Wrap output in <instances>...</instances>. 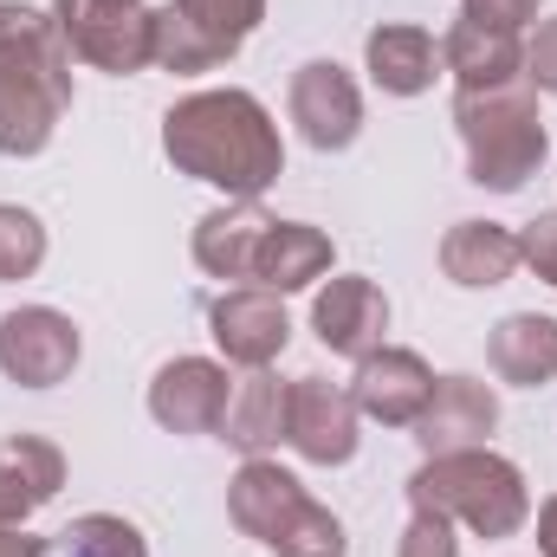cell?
Segmentation results:
<instances>
[{
  "label": "cell",
  "mask_w": 557,
  "mask_h": 557,
  "mask_svg": "<svg viewBox=\"0 0 557 557\" xmlns=\"http://www.w3.org/2000/svg\"><path fill=\"white\" fill-rule=\"evenodd\" d=\"M162 156L175 162V175L208 182L227 201H260L285 175V137L273 111L240 85L175 98L162 111Z\"/></svg>",
  "instance_id": "cell-1"
},
{
  "label": "cell",
  "mask_w": 557,
  "mask_h": 557,
  "mask_svg": "<svg viewBox=\"0 0 557 557\" xmlns=\"http://www.w3.org/2000/svg\"><path fill=\"white\" fill-rule=\"evenodd\" d=\"M72 46L52 13L0 0V156L26 162L59 137L72 111Z\"/></svg>",
  "instance_id": "cell-2"
},
{
  "label": "cell",
  "mask_w": 557,
  "mask_h": 557,
  "mask_svg": "<svg viewBox=\"0 0 557 557\" xmlns=\"http://www.w3.org/2000/svg\"><path fill=\"white\" fill-rule=\"evenodd\" d=\"M409 512H441L454 525H467L473 539H519L532 519V486L519 473V460L493 454V447H460V454H421L409 473Z\"/></svg>",
  "instance_id": "cell-3"
},
{
  "label": "cell",
  "mask_w": 557,
  "mask_h": 557,
  "mask_svg": "<svg viewBox=\"0 0 557 557\" xmlns=\"http://www.w3.org/2000/svg\"><path fill=\"white\" fill-rule=\"evenodd\" d=\"M454 131L467 149V182L486 195H519L552 162V131H545L539 91L525 78L486 85V91H454Z\"/></svg>",
  "instance_id": "cell-4"
},
{
  "label": "cell",
  "mask_w": 557,
  "mask_h": 557,
  "mask_svg": "<svg viewBox=\"0 0 557 557\" xmlns=\"http://www.w3.org/2000/svg\"><path fill=\"white\" fill-rule=\"evenodd\" d=\"M227 519L273 557H350L344 519L331 506H318L305 493V480L285 473L273 454L240 460V473L227 480Z\"/></svg>",
  "instance_id": "cell-5"
},
{
  "label": "cell",
  "mask_w": 557,
  "mask_h": 557,
  "mask_svg": "<svg viewBox=\"0 0 557 557\" xmlns=\"http://www.w3.org/2000/svg\"><path fill=\"white\" fill-rule=\"evenodd\" d=\"M46 13L72 46V59L91 72L137 78L156 65V7L143 0H52Z\"/></svg>",
  "instance_id": "cell-6"
},
{
  "label": "cell",
  "mask_w": 557,
  "mask_h": 557,
  "mask_svg": "<svg viewBox=\"0 0 557 557\" xmlns=\"http://www.w3.org/2000/svg\"><path fill=\"white\" fill-rule=\"evenodd\" d=\"M85 357V337L52 305H13L0 318V376L20 389H59Z\"/></svg>",
  "instance_id": "cell-7"
},
{
  "label": "cell",
  "mask_w": 557,
  "mask_h": 557,
  "mask_svg": "<svg viewBox=\"0 0 557 557\" xmlns=\"http://www.w3.org/2000/svg\"><path fill=\"white\" fill-rule=\"evenodd\" d=\"M363 416L357 396L331 376H292V403H285V447L311 467H344L357 460Z\"/></svg>",
  "instance_id": "cell-8"
},
{
  "label": "cell",
  "mask_w": 557,
  "mask_h": 557,
  "mask_svg": "<svg viewBox=\"0 0 557 557\" xmlns=\"http://www.w3.org/2000/svg\"><path fill=\"white\" fill-rule=\"evenodd\" d=\"M285 111H292L298 137L311 143V149H324V156L350 149L357 131H363V91H357V78H350L337 59H305V65L292 72Z\"/></svg>",
  "instance_id": "cell-9"
},
{
  "label": "cell",
  "mask_w": 557,
  "mask_h": 557,
  "mask_svg": "<svg viewBox=\"0 0 557 557\" xmlns=\"http://www.w3.org/2000/svg\"><path fill=\"white\" fill-rule=\"evenodd\" d=\"M311 331H318V344L331 357L363 363L370 350L389 344V292L363 273H337L331 285H318V298H311Z\"/></svg>",
  "instance_id": "cell-10"
},
{
  "label": "cell",
  "mask_w": 557,
  "mask_h": 557,
  "mask_svg": "<svg viewBox=\"0 0 557 557\" xmlns=\"http://www.w3.org/2000/svg\"><path fill=\"white\" fill-rule=\"evenodd\" d=\"M208 337L227 363L240 370H273V357L292 344V318H285V298L267 285H234L208 305Z\"/></svg>",
  "instance_id": "cell-11"
},
{
  "label": "cell",
  "mask_w": 557,
  "mask_h": 557,
  "mask_svg": "<svg viewBox=\"0 0 557 557\" xmlns=\"http://www.w3.org/2000/svg\"><path fill=\"white\" fill-rule=\"evenodd\" d=\"M227 363L214 357H169L149 376V421L162 434H221L227 416Z\"/></svg>",
  "instance_id": "cell-12"
},
{
  "label": "cell",
  "mask_w": 557,
  "mask_h": 557,
  "mask_svg": "<svg viewBox=\"0 0 557 557\" xmlns=\"http://www.w3.org/2000/svg\"><path fill=\"white\" fill-rule=\"evenodd\" d=\"M350 396H357V416L383 421V428H416L421 409L434 403V370L421 350H403V344H383L357 363L350 376Z\"/></svg>",
  "instance_id": "cell-13"
},
{
  "label": "cell",
  "mask_w": 557,
  "mask_h": 557,
  "mask_svg": "<svg viewBox=\"0 0 557 557\" xmlns=\"http://www.w3.org/2000/svg\"><path fill=\"white\" fill-rule=\"evenodd\" d=\"M493 428H499V396L493 383L454 370V376H434V403L416 421V447L421 454H460V447H493Z\"/></svg>",
  "instance_id": "cell-14"
},
{
  "label": "cell",
  "mask_w": 557,
  "mask_h": 557,
  "mask_svg": "<svg viewBox=\"0 0 557 557\" xmlns=\"http://www.w3.org/2000/svg\"><path fill=\"white\" fill-rule=\"evenodd\" d=\"M363 72L383 98H421L441 78V39L416 20H383L363 39Z\"/></svg>",
  "instance_id": "cell-15"
},
{
  "label": "cell",
  "mask_w": 557,
  "mask_h": 557,
  "mask_svg": "<svg viewBox=\"0 0 557 557\" xmlns=\"http://www.w3.org/2000/svg\"><path fill=\"white\" fill-rule=\"evenodd\" d=\"M267 227L273 214L260 201H221L195 221V267L208 278H227V285H253V260L267 247Z\"/></svg>",
  "instance_id": "cell-16"
},
{
  "label": "cell",
  "mask_w": 557,
  "mask_h": 557,
  "mask_svg": "<svg viewBox=\"0 0 557 557\" xmlns=\"http://www.w3.org/2000/svg\"><path fill=\"white\" fill-rule=\"evenodd\" d=\"M65 486V454L46 434H7L0 441V519L26 525L39 506H52Z\"/></svg>",
  "instance_id": "cell-17"
},
{
  "label": "cell",
  "mask_w": 557,
  "mask_h": 557,
  "mask_svg": "<svg viewBox=\"0 0 557 557\" xmlns=\"http://www.w3.org/2000/svg\"><path fill=\"white\" fill-rule=\"evenodd\" d=\"M486 370L512 389H545L557 383V318L545 311H512L486 331Z\"/></svg>",
  "instance_id": "cell-18"
},
{
  "label": "cell",
  "mask_w": 557,
  "mask_h": 557,
  "mask_svg": "<svg viewBox=\"0 0 557 557\" xmlns=\"http://www.w3.org/2000/svg\"><path fill=\"white\" fill-rule=\"evenodd\" d=\"M441 72H454V91L512 85V78H525V46H519V33L454 20V26L441 33Z\"/></svg>",
  "instance_id": "cell-19"
},
{
  "label": "cell",
  "mask_w": 557,
  "mask_h": 557,
  "mask_svg": "<svg viewBox=\"0 0 557 557\" xmlns=\"http://www.w3.org/2000/svg\"><path fill=\"white\" fill-rule=\"evenodd\" d=\"M519 234L499 221H454L441 234V273L454 278L460 292H493L519 273Z\"/></svg>",
  "instance_id": "cell-20"
},
{
  "label": "cell",
  "mask_w": 557,
  "mask_h": 557,
  "mask_svg": "<svg viewBox=\"0 0 557 557\" xmlns=\"http://www.w3.org/2000/svg\"><path fill=\"white\" fill-rule=\"evenodd\" d=\"M331 260H337V247H331L324 227H311V221H273L267 227V247L253 260V285H267V292L285 298V292L318 285V278L331 273Z\"/></svg>",
  "instance_id": "cell-21"
},
{
  "label": "cell",
  "mask_w": 557,
  "mask_h": 557,
  "mask_svg": "<svg viewBox=\"0 0 557 557\" xmlns=\"http://www.w3.org/2000/svg\"><path fill=\"white\" fill-rule=\"evenodd\" d=\"M285 403H292V383H278L273 370H247V383H234V396H227L221 441L240 447L247 460L273 454L285 441Z\"/></svg>",
  "instance_id": "cell-22"
},
{
  "label": "cell",
  "mask_w": 557,
  "mask_h": 557,
  "mask_svg": "<svg viewBox=\"0 0 557 557\" xmlns=\"http://www.w3.org/2000/svg\"><path fill=\"white\" fill-rule=\"evenodd\" d=\"M169 7H175L201 39H214L227 59H234V52L260 33V20H267V0H169Z\"/></svg>",
  "instance_id": "cell-23"
},
{
  "label": "cell",
  "mask_w": 557,
  "mask_h": 557,
  "mask_svg": "<svg viewBox=\"0 0 557 557\" xmlns=\"http://www.w3.org/2000/svg\"><path fill=\"white\" fill-rule=\"evenodd\" d=\"M59 552L65 557H149V539L124 512H78L59 532Z\"/></svg>",
  "instance_id": "cell-24"
},
{
  "label": "cell",
  "mask_w": 557,
  "mask_h": 557,
  "mask_svg": "<svg viewBox=\"0 0 557 557\" xmlns=\"http://www.w3.org/2000/svg\"><path fill=\"white\" fill-rule=\"evenodd\" d=\"M46 267V221L20 201H0V285H20Z\"/></svg>",
  "instance_id": "cell-25"
},
{
  "label": "cell",
  "mask_w": 557,
  "mask_h": 557,
  "mask_svg": "<svg viewBox=\"0 0 557 557\" xmlns=\"http://www.w3.org/2000/svg\"><path fill=\"white\" fill-rule=\"evenodd\" d=\"M396 557H460L454 519H441V512H409V525H403V539H396Z\"/></svg>",
  "instance_id": "cell-26"
},
{
  "label": "cell",
  "mask_w": 557,
  "mask_h": 557,
  "mask_svg": "<svg viewBox=\"0 0 557 557\" xmlns=\"http://www.w3.org/2000/svg\"><path fill=\"white\" fill-rule=\"evenodd\" d=\"M519 260H525V267L557 292V208H545L539 221H525V227H519Z\"/></svg>",
  "instance_id": "cell-27"
},
{
  "label": "cell",
  "mask_w": 557,
  "mask_h": 557,
  "mask_svg": "<svg viewBox=\"0 0 557 557\" xmlns=\"http://www.w3.org/2000/svg\"><path fill=\"white\" fill-rule=\"evenodd\" d=\"M539 7H545V0H460V20H473V26H499V33H519V26L539 20Z\"/></svg>",
  "instance_id": "cell-28"
},
{
  "label": "cell",
  "mask_w": 557,
  "mask_h": 557,
  "mask_svg": "<svg viewBox=\"0 0 557 557\" xmlns=\"http://www.w3.org/2000/svg\"><path fill=\"white\" fill-rule=\"evenodd\" d=\"M525 85L545 91V98H557V13L539 20V33H532V46H525Z\"/></svg>",
  "instance_id": "cell-29"
},
{
  "label": "cell",
  "mask_w": 557,
  "mask_h": 557,
  "mask_svg": "<svg viewBox=\"0 0 557 557\" xmlns=\"http://www.w3.org/2000/svg\"><path fill=\"white\" fill-rule=\"evenodd\" d=\"M46 552H52V539H39V532L0 519V557H46Z\"/></svg>",
  "instance_id": "cell-30"
},
{
  "label": "cell",
  "mask_w": 557,
  "mask_h": 557,
  "mask_svg": "<svg viewBox=\"0 0 557 557\" xmlns=\"http://www.w3.org/2000/svg\"><path fill=\"white\" fill-rule=\"evenodd\" d=\"M539 557H557V493L539 506Z\"/></svg>",
  "instance_id": "cell-31"
}]
</instances>
